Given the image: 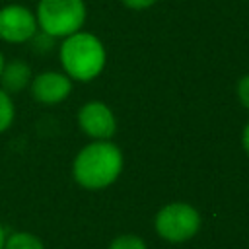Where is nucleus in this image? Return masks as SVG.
Returning <instances> with one entry per match:
<instances>
[{"instance_id": "nucleus-1", "label": "nucleus", "mask_w": 249, "mask_h": 249, "mask_svg": "<svg viewBox=\"0 0 249 249\" xmlns=\"http://www.w3.org/2000/svg\"><path fill=\"white\" fill-rule=\"evenodd\" d=\"M123 152L111 140L86 144L72 161V175L84 189L97 191L115 183L123 171Z\"/></svg>"}, {"instance_id": "nucleus-2", "label": "nucleus", "mask_w": 249, "mask_h": 249, "mask_svg": "<svg viewBox=\"0 0 249 249\" xmlns=\"http://www.w3.org/2000/svg\"><path fill=\"white\" fill-rule=\"evenodd\" d=\"M58 58L62 72L72 82H91L103 72L107 51L97 35L89 31H76L62 39Z\"/></svg>"}, {"instance_id": "nucleus-3", "label": "nucleus", "mask_w": 249, "mask_h": 249, "mask_svg": "<svg viewBox=\"0 0 249 249\" xmlns=\"http://www.w3.org/2000/svg\"><path fill=\"white\" fill-rule=\"evenodd\" d=\"M37 25L53 39H64L82 31L88 8L84 0H39L35 10Z\"/></svg>"}, {"instance_id": "nucleus-4", "label": "nucleus", "mask_w": 249, "mask_h": 249, "mask_svg": "<svg viewBox=\"0 0 249 249\" xmlns=\"http://www.w3.org/2000/svg\"><path fill=\"white\" fill-rule=\"evenodd\" d=\"M200 228V214L195 206L187 202H171L160 208L156 214V231L160 237L181 243L191 239Z\"/></svg>"}, {"instance_id": "nucleus-5", "label": "nucleus", "mask_w": 249, "mask_h": 249, "mask_svg": "<svg viewBox=\"0 0 249 249\" xmlns=\"http://www.w3.org/2000/svg\"><path fill=\"white\" fill-rule=\"evenodd\" d=\"M39 31L35 12L21 4H6L0 8V39L4 43H27Z\"/></svg>"}, {"instance_id": "nucleus-6", "label": "nucleus", "mask_w": 249, "mask_h": 249, "mask_svg": "<svg viewBox=\"0 0 249 249\" xmlns=\"http://www.w3.org/2000/svg\"><path fill=\"white\" fill-rule=\"evenodd\" d=\"M78 126L91 140H111L117 132V117L103 101H88L78 111Z\"/></svg>"}, {"instance_id": "nucleus-7", "label": "nucleus", "mask_w": 249, "mask_h": 249, "mask_svg": "<svg viewBox=\"0 0 249 249\" xmlns=\"http://www.w3.org/2000/svg\"><path fill=\"white\" fill-rule=\"evenodd\" d=\"M31 97L43 105H56L62 103L70 91H72V80L64 72L56 70H45L37 76H33L31 84Z\"/></svg>"}, {"instance_id": "nucleus-8", "label": "nucleus", "mask_w": 249, "mask_h": 249, "mask_svg": "<svg viewBox=\"0 0 249 249\" xmlns=\"http://www.w3.org/2000/svg\"><path fill=\"white\" fill-rule=\"evenodd\" d=\"M31 80H33V72L29 64L16 58L4 64V70L0 74V88L12 95V93H19L25 88H29Z\"/></svg>"}, {"instance_id": "nucleus-9", "label": "nucleus", "mask_w": 249, "mask_h": 249, "mask_svg": "<svg viewBox=\"0 0 249 249\" xmlns=\"http://www.w3.org/2000/svg\"><path fill=\"white\" fill-rule=\"evenodd\" d=\"M4 249H45V247H43L41 239L35 237L33 233L18 231V233H12L4 241Z\"/></svg>"}, {"instance_id": "nucleus-10", "label": "nucleus", "mask_w": 249, "mask_h": 249, "mask_svg": "<svg viewBox=\"0 0 249 249\" xmlns=\"http://www.w3.org/2000/svg\"><path fill=\"white\" fill-rule=\"evenodd\" d=\"M14 119H16L14 99H12V95L6 89L0 88V134L6 132L14 124Z\"/></svg>"}, {"instance_id": "nucleus-11", "label": "nucleus", "mask_w": 249, "mask_h": 249, "mask_svg": "<svg viewBox=\"0 0 249 249\" xmlns=\"http://www.w3.org/2000/svg\"><path fill=\"white\" fill-rule=\"evenodd\" d=\"M109 249H146V243L138 235H121L111 241Z\"/></svg>"}, {"instance_id": "nucleus-12", "label": "nucleus", "mask_w": 249, "mask_h": 249, "mask_svg": "<svg viewBox=\"0 0 249 249\" xmlns=\"http://www.w3.org/2000/svg\"><path fill=\"white\" fill-rule=\"evenodd\" d=\"M235 93H237L239 103H241L245 109H249V74H245V76H241V78L237 80Z\"/></svg>"}, {"instance_id": "nucleus-13", "label": "nucleus", "mask_w": 249, "mask_h": 249, "mask_svg": "<svg viewBox=\"0 0 249 249\" xmlns=\"http://www.w3.org/2000/svg\"><path fill=\"white\" fill-rule=\"evenodd\" d=\"M128 10H148L152 8L158 0H121Z\"/></svg>"}, {"instance_id": "nucleus-14", "label": "nucleus", "mask_w": 249, "mask_h": 249, "mask_svg": "<svg viewBox=\"0 0 249 249\" xmlns=\"http://www.w3.org/2000/svg\"><path fill=\"white\" fill-rule=\"evenodd\" d=\"M241 146H243L245 154L249 156V121H247V124H245L243 130H241Z\"/></svg>"}, {"instance_id": "nucleus-15", "label": "nucleus", "mask_w": 249, "mask_h": 249, "mask_svg": "<svg viewBox=\"0 0 249 249\" xmlns=\"http://www.w3.org/2000/svg\"><path fill=\"white\" fill-rule=\"evenodd\" d=\"M4 241H6V233H4V228L0 226V249H4Z\"/></svg>"}, {"instance_id": "nucleus-16", "label": "nucleus", "mask_w": 249, "mask_h": 249, "mask_svg": "<svg viewBox=\"0 0 249 249\" xmlns=\"http://www.w3.org/2000/svg\"><path fill=\"white\" fill-rule=\"evenodd\" d=\"M4 64H6V60H4V54H2V51H0V74H2V70H4Z\"/></svg>"}]
</instances>
